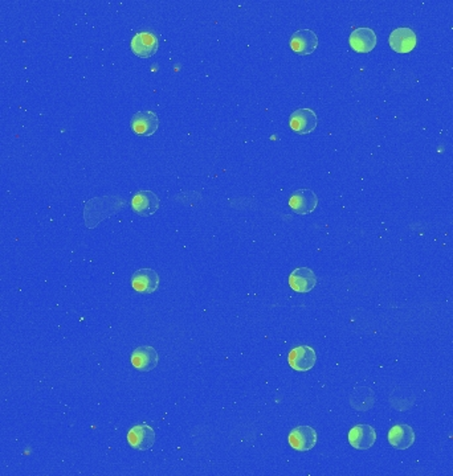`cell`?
<instances>
[{
	"label": "cell",
	"instance_id": "1",
	"mask_svg": "<svg viewBox=\"0 0 453 476\" xmlns=\"http://www.w3.org/2000/svg\"><path fill=\"white\" fill-rule=\"evenodd\" d=\"M127 443L134 450L148 452L155 443V431L148 424L136 425L127 433Z\"/></svg>",
	"mask_w": 453,
	"mask_h": 476
},
{
	"label": "cell",
	"instance_id": "2",
	"mask_svg": "<svg viewBox=\"0 0 453 476\" xmlns=\"http://www.w3.org/2000/svg\"><path fill=\"white\" fill-rule=\"evenodd\" d=\"M289 207L294 214L301 216L312 214L318 207V196L312 189H297L290 195Z\"/></svg>",
	"mask_w": 453,
	"mask_h": 476
},
{
	"label": "cell",
	"instance_id": "3",
	"mask_svg": "<svg viewBox=\"0 0 453 476\" xmlns=\"http://www.w3.org/2000/svg\"><path fill=\"white\" fill-rule=\"evenodd\" d=\"M317 431L310 426L294 427L288 436L290 447L296 452H310L317 445Z\"/></svg>",
	"mask_w": 453,
	"mask_h": 476
},
{
	"label": "cell",
	"instance_id": "4",
	"mask_svg": "<svg viewBox=\"0 0 453 476\" xmlns=\"http://www.w3.org/2000/svg\"><path fill=\"white\" fill-rule=\"evenodd\" d=\"M130 127L139 137H151L159 127V118L155 112L146 110L134 114L130 119Z\"/></svg>",
	"mask_w": 453,
	"mask_h": 476
},
{
	"label": "cell",
	"instance_id": "5",
	"mask_svg": "<svg viewBox=\"0 0 453 476\" xmlns=\"http://www.w3.org/2000/svg\"><path fill=\"white\" fill-rule=\"evenodd\" d=\"M288 363L290 368L297 372H308L317 363V353L310 345L296 347L288 355Z\"/></svg>",
	"mask_w": 453,
	"mask_h": 476
},
{
	"label": "cell",
	"instance_id": "6",
	"mask_svg": "<svg viewBox=\"0 0 453 476\" xmlns=\"http://www.w3.org/2000/svg\"><path fill=\"white\" fill-rule=\"evenodd\" d=\"M130 48L141 59H149L158 52L159 41L152 32H138L131 38Z\"/></svg>",
	"mask_w": 453,
	"mask_h": 476
},
{
	"label": "cell",
	"instance_id": "7",
	"mask_svg": "<svg viewBox=\"0 0 453 476\" xmlns=\"http://www.w3.org/2000/svg\"><path fill=\"white\" fill-rule=\"evenodd\" d=\"M289 45L294 53L309 56L318 47V36L312 29H299L292 35Z\"/></svg>",
	"mask_w": 453,
	"mask_h": 476
},
{
	"label": "cell",
	"instance_id": "8",
	"mask_svg": "<svg viewBox=\"0 0 453 476\" xmlns=\"http://www.w3.org/2000/svg\"><path fill=\"white\" fill-rule=\"evenodd\" d=\"M317 125L318 117L312 109H297L296 112L290 114V128L300 135L313 133Z\"/></svg>",
	"mask_w": 453,
	"mask_h": 476
},
{
	"label": "cell",
	"instance_id": "9",
	"mask_svg": "<svg viewBox=\"0 0 453 476\" xmlns=\"http://www.w3.org/2000/svg\"><path fill=\"white\" fill-rule=\"evenodd\" d=\"M389 43L391 50H395L396 53H410L415 50L417 36L411 28L399 27L391 32Z\"/></svg>",
	"mask_w": 453,
	"mask_h": 476
},
{
	"label": "cell",
	"instance_id": "10",
	"mask_svg": "<svg viewBox=\"0 0 453 476\" xmlns=\"http://www.w3.org/2000/svg\"><path fill=\"white\" fill-rule=\"evenodd\" d=\"M161 207L159 198L151 191H139L131 199V209L142 217L155 214Z\"/></svg>",
	"mask_w": 453,
	"mask_h": 476
},
{
	"label": "cell",
	"instance_id": "11",
	"mask_svg": "<svg viewBox=\"0 0 453 476\" xmlns=\"http://www.w3.org/2000/svg\"><path fill=\"white\" fill-rule=\"evenodd\" d=\"M377 431L370 425H357L349 431V443L355 450H368L375 445Z\"/></svg>",
	"mask_w": 453,
	"mask_h": 476
},
{
	"label": "cell",
	"instance_id": "12",
	"mask_svg": "<svg viewBox=\"0 0 453 476\" xmlns=\"http://www.w3.org/2000/svg\"><path fill=\"white\" fill-rule=\"evenodd\" d=\"M131 365L141 372H150L159 362L158 352L150 345H142L136 348L130 355Z\"/></svg>",
	"mask_w": 453,
	"mask_h": 476
},
{
	"label": "cell",
	"instance_id": "13",
	"mask_svg": "<svg viewBox=\"0 0 453 476\" xmlns=\"http://www.w3.org/2000/svg\"><path fill=\"white\" fill-rule=\"evenodd\" d=\"M289 286L300 294L310 292L317 286V276L309 267H297L290 273Z\"/></svg>",
	"mask_w": 453,
	"mask_h": 476
},
{
	"label": "cell",
	"instance_id": "14",
	"mask_svg": "<svg viewBox=\"0 0 453 476\" xmlns=\"http://www.w3.org/2000/svg\"><path fill=\"white\" fill-rule=\"evenodd\" d=\"M350 47L358 53H368L377 47V34L367 27L354 29L349 38Z\"/></svg>",
	"mask_w": 453,
	"mask_h": 476
},
{
	"label": "cell",
	"instance_id": "15",
	"mask_svg": "<svg viewBox=\"0 0 453 476\" xmlns=\"http://www.w3.org/2000/svg\"><path fill=\"white\" fill-rule=\"evenodd\" d=\"M131 288L139 294H152L159 288V276L152 269H139L131 276Z\"/></svg>",
	"mask_w": 453,
	"mask_h": 476
},
{
	"label": "cell",
	"instance_id": "16",
	"mask_svg": "<svg viewBox=\"0 0 453 476\" xmlns=\"http://www.w3.org/2000/svg\"><path fill=\"white\" fill-rule=\"evenodd\" d=\"M389 442L396 450H407L415 443V431L408 425H395L389 431Z\"/></svg>",
	"mask_w": 453,
	"mask_h": 476
}]
</instances>
